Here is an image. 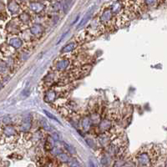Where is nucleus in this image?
I'll return each mask as SVG.
<instances>
[{"mask_svg": "<svg viewBox=\"0 0 167 167\" xmlns=\"http://www.w3.org/2000/svg\"><path fill=\"white\" fill-rule=\"evenodd\" d=\"M135 160L138 166H152L157 161V153L153 148L142 149L138 154H136Z\"/></svg>", "mask_w": 167, "mask_h": 167, "instance_id": "nucleus-1", "label": "nucleus"}, {"mask_svg": "<svg viewBox=\"0 0 167 167\" xmlns=\"http://www.w3.org/2000/svg\"><path fill=\"white\" fill-rule=\"evenodd\" d=\"M2 136H5V138H14L17 136L18 133L14 127L11 125H7L2 129Z\"/></svg>", "mask_w": 167, "mask_h": 167, "instance_id": "nucleus-2", "label": "nucleus"}, {"mask_svg": "<svg viewBox=\"0 0 167 167\" xmlns=\"http://www.w3.org/2000/svg\"><path fill=\"white\" fill-rule=\"evenodd\" d=\"M70 60L69 59H62V60H59V61H56L55 62V64H54V70H57V71H64L65 70L70 66Z\"/></svg>", "mask_w": 167, "mask_h": 167, "instance_id": "nucleus-3", "label": "nucleus"}, {"mask_svg": "<svg viewBox=\"0 0 167 167\" xmlns=\"http://www.w3.org/2000/svg\"><path fill=\"white\" fill-rule=\"evenodd\" d=\"M29 9L31 11H33L34 13H41L42 11L44 9V4L40 2H32V3H29Z\"/></svg>", "mask_w": 167, "mask_h": 167, "instance_id": "nucleus-4", "label": "nucleus"}, {"mask_svg": "<svg viewBox=\"0 0 167 167\" xmlns=\"http://www.w3.org/2000/svg\"><path fill=\"white\" fill-rule=\"evenodd\" d=\"M8 8H9V10L10 12L13 14H14V15L15 14H19V12H20V5L15 0L10 1L9 4H8Z\"/></svg>", "mask_w": 167, "mask_h": 167, "instance_id": "nucleus-5", "label": "nucleus"}, {"mask_svg": "<svg viewBox=\"0 0 167 167\" xmlns=\"http://www.w3.org/2000/svg\"><path fill=\"white\" fill-rule=\"evenodd\" d=\"M9 44L11 47L14 48V49H20L23 45V41L21 38H19L17 36H13L12 38H9Z\"/></svg>", "mask_w": 167, "mask_h": 167, "instance_id": "nucleus-6", "label": "nucleus"}, {"mask_svg": "<svg viewBox=\"0 0 167 167\" xmlns=\"http://www.w3.org/2000/svg\"><path fill=\"white\" fill-rule=\"evenodd\" d=\"M58 97H59V95H58L56 90H49L46 93L45 97H44V100L47 103H51V102H54L56 100Z\"/></svg>", "mask_w": 167, "mask_h": 167, "instance_id": "nucleus-7", "label": "nucleus"}, {"mask_svg": "<svg viewBox=\"0 0 167 167\" xmlns=\"http://www.w3.org/2000/svg\"><path fill=\"white\" fill-rule=\"evenodd\" d=\"M30 31H31V34L34 36H39V35H41L43 34L44 28L41 25L38 24H33L31 26Z\"/></svg>", "mask_w": 167, "mask_h": 167, "instance_id": "nucleus-8", "label": "nucleus"}, {"mask_svg": "<svg viewBox=\"0 0 167 167\" xmlns=\"http://www.w3.org/2000/svg\"><path fill=\"white\" fill-rule=\"evenodd\" d=\"M93 11H94V7H92L91 9L89 10L88 13H86V15H85V17H84V18L81 19V21L79 22V24H78V26H77V28H81L82 26L85 25V24L88 22L89 19H91L92 14H93Z\"/></svg>", "mask_w": 167, "mask_h": 167, "instance_id": "nucleus-9", "label": "nucleus"}, {"mask_svg": "<svg viewBox=\"0 0 167 167\" xmlns=\"http://www.w3.org/2000/svg\"><path fill=\"white\" fill-rule=\"evenodd\" d=\"M111 126H112V122L110 120H102L99 125V128L101 130H104V131H107L111 129Z\"/></svg>", "mask_w": 167, "mask_h": 167, "instance_id": "nucleus-10", "label": "nucleus"}, {"mask_svg": "<svg viewBox=\"0 0 167 167\" xmlns=\"http://www.w3.org/2000/svg\"><path fill=\"white\" fill-rule=\"evenodd\" d=\"M76 48V44L74 42H71L70 44H68L67 45H65L64 47L61 50V54H68V53H70L72 52L73 50H74V49Z\"/></svg>", "mask_w": 167, "mask_h": 167, "instance_id": "nucleus-11", "label": "nucleus"}, {"mask_svg": "<svg viewBox=\"0 0 167 167\" xmlns=\"http://www.w3.org/2000/svg\"><path fill=\"white\" fill-rule=\"evenodd\" d=\"M19 21L23 24H28L31 20V16L28 13H23L19 16Z\"/></svg>", "mask_w": 167, "mask_h": 167, "instance_id": "nucleus-12", "label": "nucleus"}, {"mask_svg": "<svg viewBox=\"0 0 167 167\" xmlns=\"http://www.w3.org/2000/svg\"><path fill=\"white\" fill-rule=\"evenodd\" d=\"M58 158H59V160H60L61 162H68L69 161V156L67 155L66 154H59V155H58Z\"/></svg>", "mask_w": 167, "mask_h": 167, "instance_id": "nucleus-13", "label": "nucleus"}, {"mask_svg": "<svg viewBox=\"0 0 167 167\" xmlns=\"http://www.w3.org/2000/svg\"><path fill=\"white\" fill-rule=\"evenodd\" d=\"M44 113L45 114H46V115H47V116L49 117V118H50L51 120H55L56 122H58V123H60V121H59V120L57 119L56 117L54 116V115H53V114H51V113H49V111H44Z\"/></svg>", "mask_w": 167, "mask_h": 167, "instance_id": "nucleus-14", "label": "nucleus"}, {"mask_svg": "<svg viewBox=\"0 0 167 167\" xmlns=\"http://www.w3.org/2000/svg\"><path fill=\"white\" fill-rule=\"evenodd\" d=\"M60 9H61V3L60 2H55L52 5V9L54 10V11H59Z\"/></svg>", "mask_w": 167, "mask_h": 167, "instance_id": "nucleus-15", "label": "nucleus"}, {"mask_svg": "<svg viewBox=\"0 0 167 167\" xmlns=\"http://www.w3.org/2000/svg\"><path fill=\"white\" fill-rule=\"evenodd\" d=\"M64 147H65V149H66L68 151L70 152V153H71V154H75L76 151L73 148L72 146H70V145H69L68 144H64Z\"/></svg>", "mask_w": 167, "mask_h": 167, "instance_id": "nucleus-16", "label": "nucleus"}, {"mask_svg": "<svg viewBox=\"0 0 167 167\" xmlns=\"http://www.w3.org/2000/svg\"><path fill=\"white\" fill-rule=\"evenodd\" d=\"M86 142H87V144H88L90 147H95V144H94V142H93V140H89V139H87L86 140Z\"/></svg>", "mask_w": 167, "mask_h": 167, "instance_id": "nucleus-17", "label": "nucleus"}, {"mask_svg": "<svg viewBox=\"0 0 167 167\" xmlns=\"http://www.w3.org/2000/svg\"><path fill=\"white\" fill-rule=\"evenodd\" d=\"M68 34H69V31H67L66 33H64V34L62 35V36H61V38H60V39H59V41H58V43H57V44H60V42L62 41V39H63V38H64V37H65V36H66V35Z\"/></svg>", "mask_w": 167, "mask_h": 167, "instance_id": "nucleus-18", "label": "nucleus"}, {"mask_svg": "<svg viewBox=\"0 0 167 167\" xmlns=\"http://www.w3.org/2000/svg\"><path fill=\"white\" fill-rule=\"evenodd\" d=\"M19 1H25V0H19Z\"/></svg>", "mask_w": 167, "mask_h": 167, "instance_id": "nucleus-19", "label": "nucleus"}]
</instances>
